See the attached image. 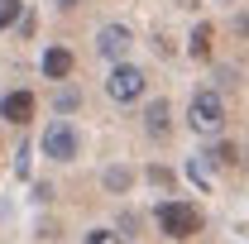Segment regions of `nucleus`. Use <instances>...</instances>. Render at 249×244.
I'll return each mask as SVG.
<instances>
[{
  "label": "nucleus",
  "mask_w": 249,
  "mask_h": 244,
  "mask_svg": "<svg viewBox=\"0 0 249 244\" xmlns=\"http://www.w3.org/2000/svg\"><path fill=\"white\" fill-rule=\"evenodd\" d=\"M187 129L196 134V139H220V129H225V96L216 87H206V91L192 96V105H187Z\"/></svg>",
  "instance_id": "nucleus-1"
},
{
  "label": "nucleus",
  "mask_w": 249,
  "mask_h": 244,
  "mask_svg": "<svg viewBox=\"0 0 249 244\" xmlns=\"http://www.w3.org/2000/svg\"><path fill=\"white\" fill-rule=\"evenodd\" d=\"M144 91H149L144 67H134V62H115V67H110V77H106V96H110L115 105H129V101H139Z\"/></svg>",
  "instance_id": "nucleus-2"
},
{
  "label": "nucleus",
  "mask_w": 249,
  "mask_h": 244,
  "mask_svg": "<svg viewBox=\"0 0 249 244\" xmlns=\"http://www.w3.org/2000/svg\"><path fill=\"white\" fill-rule=\"evenodd\" d=\"M158 230H163L168 240H192V235L201 230V211L187 206V201H163V206H158Z\"/></svg>",
  "instance_id": "nucleus-3"
},
{
  "label": "nucleus",
  "mask_w": 249,
  "mask_h": 244,
  "mask_svg": "<svg viewBox=\"0 0 249 244\" xmlns=\"http://www.w3.org/2000/svg\"><path fill=\"white\" fill-rule=\"evenodd\" d=\"M77 149H82V139H77L72 120H48V124H43V158H53V163H72Z\"/></svg>",
  "instance_id": "nucleus-4"
},
{
  "label": "nucleus",
  "mask_w": 249,
  "mask_h": 244,
  "mask_svg": "<svg viewBox=\"0 0 249 244\" xmlns=\"http://www.w3.org/2000/svg\"><path fill=\"white\" fill-rule=\"evenodd\" d=\"M129 43H134V34L124 29V24H101V34H96V53L106 62H124Z\"/></svg>",
  "instance_id": "nucleus-5"
},
{
  "label": "nucleus",
  "mask_w": 249,
  "mask_h": 244,
  "mask_svg": "<svg viewBox=\"0 0 249 244\" xmlns=\"http://www.w3.org/2000/svg\"><path fill=\"white\" fill-rule=\"evenodd\" d=\"M34 91H5L0 96V120H10V124H29L34 120Z\"/></svg>",
  "instance_id": "nucleus-6"
},
{
  "label": "nucleus",
  "mask_w": 249,
  "mask_h": 244,
  "mask_svg": "<svg viewBox=\"0 0 249 244\" xmlns=\"http://www.w3.org/2000/svg\"><path fill=\"white\" fill-rule=\"evenodd\" d=\"M72 67H77V62H72V53H67L62 43H48V48H43V77H48V82H67Z\"/></svg>",
  "instance_id": "nucleus-7"
},
{
  "label": "nucleus",
  "mask_w": 249,
  "mask_h": 244,
  "mask_svg": "<svg viewBox=\"0 0 249 244\" xmlns=\"http://www.w3.org/2000/svg\"><path fill=\"white\" fill-rule=\"evenodd\" d=\"M144 129L158 134V139L173 129V110H168V101H149V105H144Z\"/></svg>",
  "instance_id": "nucleus-8"
},
{
  "label": "nucleus",
  "mask_w": 249,
  "mask_h": 244,
  "mask_svg": "<svg viewBox=\"0 0 249 244\" xmlns=\"http://www.w3.org/2000/svg\"><path fill=\"white\" fill-rule=\"evenodd\" d=\"M211 38H216V29H211V24H206V19H201V24H196V29H192V38H187V53H192V58H211Z\"/></svg>",
  "instance_id": "nucleus-9"
},
{
  "label": "nucleus",
  "mask_w": 249,
  "mask_h": 244,
  "mask_svg": "<svg viewBox=\"0 0 249 244\" xmlns=\"http://www.w3.org/2000/svg\"><path fill=\"white\" fill-rule=\"evenodd\" d=\"M101 182H106V192L124 196V192H129V182H134V173H129V168H106V173H101Z\"/></svg>",
  "instance_id": "nucleus-10"
},
{
  "label": "nucleus",
  "mask_w": 249,
  "mask_h": 244,
  "mask_svg": "<svg viewBox=\"0 0 249 244\" xmlns=\"http://www.w3.org/2000/svg\"><path fill=\"white\" fill-rule=\"evenodd\" d=\"M24 19V0H0V29H15Z\"/></svg>",
  "instance_id": "nucleus-11"
},
{
  "label": "nucleus",
  "mask_w": 249,
  "mask_h": 244,
  "mask_svg": "<svg viewBox=\"0 0 249 244\" xmlns=\"http://www.w3.org/2000/svg\"><path fill=\"white\" fill-rule=\"evenodd\" d=\"M206 158H211V168H235V163H240V153H235V144H216V149L206 153Z\"/></svg>",
  "instance_id": "nucleus-12"
},
{
  "label": "nucleus",
  "mask_w": 249,
  "mask_h": 244,
  "mask_svg": "<svg viewBox=\"0 0 249 244\" xmlns=\"http://www.w3.org/2000/svg\"><path fill=\"white\" fill-rule=\"evenodd\" d=\"M187 177H192V182H211V158H206V153H201V158H192V163H187Z\"/></svg>",
  "instance_id": "nucleus-13"
},
{
  "label": "nucleus",
  "mask_w": 249,
  "mask_h": 244,
  "mask_svg": "<svg viewBox=\"0 0 249 244\" xmlns=\"http://www.w3.org/2000/svg\"><path fill=\"white\" fill-rule=\"evenodd\" d=\"M235 82H240V72H235V67H216V91H220V96L230 91Z\"/></svg>",
  "instance_id": "nucleus-14"
},
{
  "label": "nucleus",
  "mask_w": 249,
  "mask_h": 244,
  "mask_svg": "<svg viewBox=\"0 0 249 244\" xmlns=\"http://www.w3.org/2000/svg\"><path fill=\"white\" fill-rule=\"evenodd\" d=\"M53 105H58V110H77V105H82V96L72 91V87H62V91L53 96Z\"/></svg>",
  "instance_id": "nucleus-15"
},
{
  "label": "nucleus",
  "mask_w": 249,
  "mask_h": 244,
  "mask_svg": "<svg viewBox=\"0 0 249 244\" xmlns=\"http://www.w3.org/2000/svg\"><path fill=\"white\" fill-rule=\"evenodd\" d=\"M87 244H124V235H115V230H91Z\"/></svg>",
  "instance_id": "nucleus-16"
},
{
  "label": "nucleus",
  "mask_w": 249,
  "mask_h": 244,
  "mask_svg": "<svg viewBox=\"0 0 249 244\" xmlns=\"http://www.w3.org/2000/svg\"><path fill=\"white\" fill-rule=\"evenodd\" d=\"M149 182H154V187H173V177H168L163 168H149Z\"/></svg>",
  "instance_id": "nucleus-17"
},
{
  "label": "nucleus",
  "mask_w": 249,
  "mask_h": 244,
  "mask_svg": "<svg viewBox=\"0 0 249 244\" xmlns=\"http://www.w3.org/2000/svg\"><path fill=\"white\" fill-rule=\"evenodd\" d=\"M235 29H240V34L249 38V15H240V19H235Z\"/></svg>",
  "instance_id": "nucleus-18"
},
{
  "label": "nucleus",
  "mask_w": 249,
  "mask_h": 244,
  "mask_svg": "<svg viewBox=\"0 0 249 244\" xmlns=\"http://www.w3.org/2000/svg\"><path fill=\"white\" fill-rule=\"evenodd\" d=\"M58 5H62V10H72V5H77V0H58Z\"/></svg>",
  "instance_id": "nucleus-19"
}]
</instances>
